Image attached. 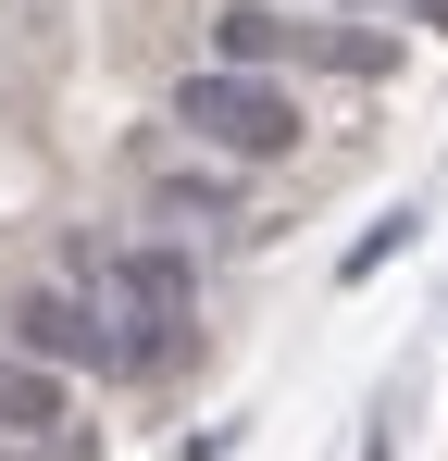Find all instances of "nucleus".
<instances>
[{
	"instance_id": "obj_2",
	"label": "nucleus",
	"mask_w": 448,
	"mask_h": 461,
	"mask_svg": "<svg viewBox=\"0 0 448 461\" xmlns=\"http://www.w3.org/2000/svg\"><path fill=\"white\" fill-rule=\"evenodd\" d=\"M162 125H175L187 150H212V162H287L299 150V87L249 76V63H200V76H175Z\"/></svg>"
},
{
	"instance_id": "obj_1",
	"label": "nucleus",
	"mask_w": 448,
	"mask_h": 461,
	"mask_svg": "<svg viewBox=\"0 0 448 461\" xmlns=\"http://www.w3.org/2000/svg\"><path fill=\"white\" fill-rule=\"evenodd\" d=\"M87 300L112 324V375H162L187 349V324H200V262L175 237H125V249L87 262Z\"/></svg>"
},
{
	"instance_id": "obj_8",
	"label": "nucleus",
	"mask_w": 448,
	"mask_h": 461,
	"mask_svg": "<svg viewBox=\"0 0 448 461\" xmlns=\"http://www.w3.org/2000/svg\"><path fill=\"white\" fill-rule=\"evenodd\" d=\"M0 461H25V449H0Z\"/></svg>"
},
{
	"instance_id": "obj_3",
	"label": "nucleus",
	"mask_w": 448,
	"mask_h": 461,
	"mask_svg": "<svg viewBox=\"0 0 448 461\" xmlns=\"http://www.w3.org/2000/svg\"><path fill=\"white\" fill-rule=\"evenodd\" d=\"M13 349L50 362V375H112V324H100V300L75 275H25L13 287Z\"/></svg>"
},
{
	"instance_id": "obj_4",
	"label": "nucleus",
	"mask_w": 448,
	"mask_h": 461,
	"mask_svg": "<svg viewBox=\"0 0 448 461\" xmlns=\"http://www.w3.org/2000/svg\"><path fill=\"white\" fill-rule=\"evenodd\" d=\"M0 449H25V461H75V375L25 362V349H0Z\"/></svg>"
},
{
	"instance_id": "obj_5",
	"label": "nucleus",
	"mask_w": 448,
	"mask_h": 461,
	"mask_svg": "<svg viewBox=\"0 0 448 461\" xmlns=\"http://www.w3.org/2000/svg\"><path fill=\"white\" fill-rule=\"evenodd\" d=\"M138 187H149V212H175V225H237V162H212V150L200 162H149Z\"/></svg>"
},
{
	"instance_id": "obj_6",
	"label": "nucleus",
	"mask_w": 448,
	"mask_h": 461,
	"mask_svg": "<svg viewBox=\"0 0 448 461\" xmlns=\"http://www.w3.org/2000/svg\"><path fill=\"white\" fill-rule=\"evenodd\" d=\"M287 50H299V25H287V13H262V0H224V13H212V63H249V76H274Z\"/></svg>"
},
{
	"instance_id": "obj_7",
	"label": "nucleus",
	"mask_w": 448,
	"mask_h": 461,
	"mask_svg": "<svg viewBox=\"0 0 448 461\" xmlns=\"http://www.w3.org/2000/svg\"><path fill=\"white\" fill-rule=\"evenodd\" d=\"M411 13H424V25H448V0H411Z\"/></svg>"
}]
</instances>
